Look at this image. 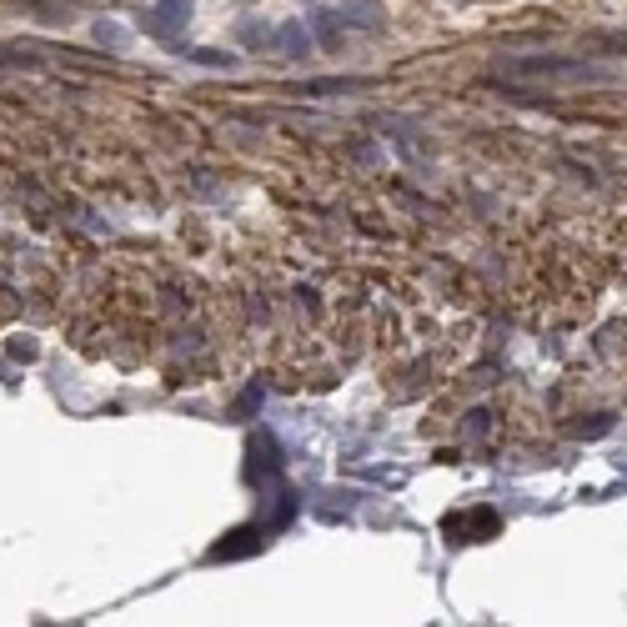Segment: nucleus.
<instances>
[{
	"label": "nucleus",
	"mask_w": 627,
	"mask_h": 627,
	"mask_svg": "<svg viewBox=\"0 0 627 627\" xmlns=\"http://www.w3.org/2000/svg\"><path fill=\"white\" fill-rule=\"evenodd\" d=\"M513 71H522V76H572V80H607V71H597V65H572V61H517Z\"/></svg>",
	"instance_id": "f257e3e1"
},
{
	"label": "nucleus",
	"mask_w": 627,
	"mask_h": 627,
	"mask_svg": "<svg viewBox=\"0 0 627 627\" xmlns=\"http://www.w3.org/2000/svg\"><path fill=\"white\" fill-rule=\"evenodd\" d=\"M186 15H191V0H161V11H151V21H146V26H151L156 36H171Z\"/></svg>",
	"instance_id": "f03ea898"
},
{
	"label": "nucleus",
	"mask_w": 627,
	"mask_h": 627,
	"mask_svg": "<svg viewBox=\"0 0 627 627\" xmlns=\"http://www.w3.org/2000/svg\"><path fill=\"white\" fill-rule=\"evenodd\" d=\"M336 21H352V26H361V30H377L382 26V5L377 0H342V15Z\"/></svg>",
	"instance_id": "7ed1b4c3"
},
{
	"label": "nucleus",
	"mask_w": 627,
	"mask_h": 627,
	"mask_svg": "<svg viewBox=\"0 0 627 627\" xmlns=\"http://www.w3.org/2000/svg\"><path fill=\"white\" fill-rule=\"evenodd\" d=\"M276 46H282V51H292V55H307L311 51V36H307V26H301V21H286V26L276 30Z\"/></svg>",
	"instance_id": "20e7f679"
},
{
	"label": "nucleus",
	"mask_w": 627,
	"mask_h": 627,
	"mask_svg": "<svg viewBox=\"0 0 627 627\" xmlns=\"http://www.w3.org/2000/svg\"><path fill=\"white\" fill-rule=\"evenodd\" d=\"M90 36L101 40V46H111V51H121V46L131 40V30L121 26V21H111V15H106V21H96V26H90Z\"/></svg>",
	"instance_id": "39448f33"
},
{
	"label": "nucleus",
	"mask_w": 627,
	"mask_h": 627,
	"mask_svg": "<svg viewBox=\"0 0 627 627\" xmlns=\"http://www.w3.org/2000/svg\"><path fill=\"white\" fill-rule=\"evenodd\" d=\"M317 40H321V46H336V40H342V26H336V15H317Z\"/></svg>",
	"instance_id": "423d86ee"
},
{
	"label": "nucleus",
	"mask_w": 627,
	"mask_h": 627,
	"mask_svg": "<svg viewBox=\"0 0 627 627\" xmlns=\"http://www.w3.org/2000/svg\"><path fill=\"white\" fill-rule=\"evenodd\" d=\"M191 61H201V65H236V55H221V51H191Z\"/></svg>",
	"instance_id": "0eeeda50"
},
{
	"label": "nucleus",
	"mask_w": 627,
	"mask_h": 627,
	"mask_svg": "<svg viewBox=\"0 0 627 627\" xmlns=\"http://www.w3.org/2000/svg\"><path fill=\"white\" fill-rule=\"evenodd\" d=\"M241 40H246V46H261V40H267V26H261V21H246V26H241Z\"/></svg>",
	"instance_id": "6e6552de"
},
{
	"label": "nucleus",
	"mask_w": 627,
	"mask_h": 627,
	"mask_svg": "<svg viewBox=\"0 0 627 627\" xmlns=\"http://www.w3.org/2000/svg\"><path fill=\"white\" fill-rule=\"evenodd\" d=\"M11 357H21V361H30V357H36V346H30V342H15V346H11Z\"/></svg>",
	"instance_id": "1a4fd4ad"
}]
</instances>
